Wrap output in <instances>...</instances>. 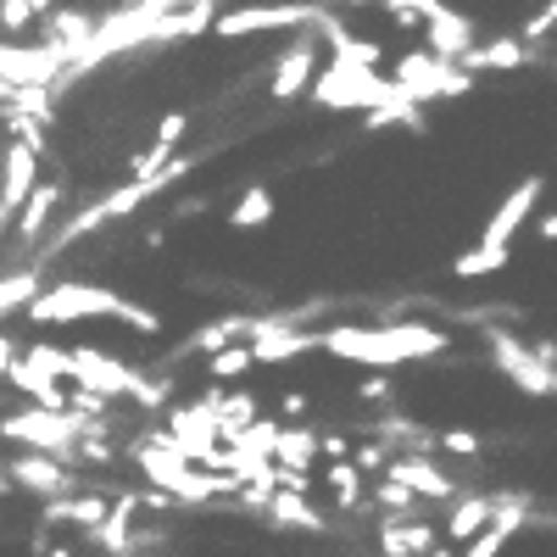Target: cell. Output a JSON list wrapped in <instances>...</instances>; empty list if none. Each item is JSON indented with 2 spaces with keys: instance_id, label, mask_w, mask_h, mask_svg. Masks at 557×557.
<instances>
[{
  "instance_id": "cell-34",
  "label": "cell",
  "mask_w": 557,
  "mask_h": 557,
  "mask_svg": "<svg viewBox=\"0 0 557 557\" xmlns=\"http://www.w3.org/2000/svg\"><path fill=\"white\" fill-rule=\"evenodd\" d=\"M541 240H557V212H546V218H541Z\"/></svg>"
},
{
  "instance_id": "cell-31",
  "label": "cell",
  "mask_w": 557,
  "mask_h": 557,
  "mask_svg": "<svg viewBox=\"0 0 557 557\" xmlns=\"http://www.w3.org/2000/svg\"><path fill=\"white\" fill-rule=\"evenodd\" d=\"M441 446H446L451 457H474V451H480V435H474V430H446Z\"/></svg>"
},
{
  "instance_id": "cell-22",
  "label": "cell",
  "mask_w": 557,
  "mask_h": 557,
  "mask_svg": "<svg viewBox=\"0 0 557 557\" xmlns=\"http://www.w3.org/2000/svg\"><path fill=\"white\" fill-rule=\"evenodd\" d=\"M207 407H212V418H218V435H240L246 424H251V418H257V396H207Z\"/></svg>"
},
{
  "instance_id": "cell-25",
  "label": "cell",
  "mask_w": 557,
  "mask_h": 557,
  "mask_svg": "<svg viewBox=\"0 0 557 557\" xmlns=\"http://www.w3.org/2000/svg\"><path fill=\"white\" fill-rule=\"evenodd\" d=\"M51 207H57V184H45V190H28V207H23V235H39L45 228V218H51Z\"/></svg>"
},
{
  "instance_id": "cell-14",
  "label": "cell",
  "mask_w": 557,
  "mask_h": 557,
  "mask_svg": "<svg viewBox=\"0 0 557 557\" xmlns=\"http://www.w3.org/2000/svg\"><path fill=\"white\" fill-rule=\"evenodd\" d=\"M457 62L469 67L474 78H480V73H513V67L530 62V45H524V39H491V45H469Z\"/></svg>"
},
{
  "instance_id": "cell-15",
  "label": "cell",
  "mask_w": 557,
  "mask_h": 557,
  "mask_svg": "<svg viewBox=\"0 0 557 557\" xmlns=\"http://www.w3.org/2000/svg\"><path fill=\"white\" fill-rule=\"evenodd\" d=\"M301 351H318V335L285 330V323H257V346H251L257 362H290Z\"/></svg>"
},
{
  "instance_id": "cell-11",
  "label": "cell",
  "mask_w": 557,
  "mask_h": 557,
  "mask_svg": "<svg viewBox=\"0 0 557 557\" xmlns=\"http://www.w3.org/2000/svg\"><path fill=\"white\" fill-rule=\"evenodd\" d=\"M34 173H39V146H34V134H23L17 146L7 151V184H0V218H12L28 190H34Z\"/></svg>"
},
{
  "instance_id": "cell-10",
  "label": "cell",
  "mask_w": 557,
  "mask_h": 557,
  "mask_svg": "<svg viewBox=\"0 0 557 557\" xmlns=\"http://www.w3.org/2000/svg\"><path fill=\"white\" fill-rule=\"evenodd\" d=\"M23 491H34V496H67L73 491V469L57 457V451H28V457H17L12 469H7Z\"/></svg>"
},
{
  "instance_id": "cell-8",
  "label": "cell",
  "mask_w": 557,
  "mask_h": 557,
  "mask_svg": "<svg viewBox=\"0 0 557 557\" xmlns=\"http://www.w3.org/2000/svg\"><path fill=\"white\" fill-rule=\"evenodd\" d=\"M307 17H318L312 0H301V7H240V12L212 17V28H218V39H240V34H262V28H296Z\"/></svg>"
},
{
  "instance_id": "cell-29",
  "label": "cell",
  "mask_w": 557,
  "mask_h": 557,
  "mask_svg": "<svg viewBox=\"0 0 557 557\" xmlns=\"http://www.w3.org/2000/svg\"><path fill=\"white\" fill-rule=\"evenodd\" d=\"M552 28H557V0H546V12H535V17L524 23V34H519V39H524V45H541Z\"/></svg>"
},
{
  "instance_id": "cell-12",
  "label": "cell",
  "mask_w": 557,
  "mask_h": 557,
  "mask_svg": "<svg viewBox=\"0 0 557 557\" xmlns=\"http://www.w3.org/2000/svg\"><path fill=\"white\" fill-rule=\"evenodd\" d=\"M424 34H430V57H446V62H457L474 45V23L462 17V12H446L441 0L424 12Z\"/></svg>"
},
{
  "instance_id": "cell-24",
  "label": "cell",
  "mask_w": 557,
  "mask_h": 557,
  "mask_svg": "<svg viewBox=\"0 0 557 557\" xmlns=\"http://www.w3.org/2000/svg\"><path fill=\"white\" fill-rule=\"evenodd\" d=\"M507 262H513V251H496V246H474V251H462L457 257V278H480V273H502Z\"/></svg>"
},
{
  "instance_id": "cell-16",
  "label": "cell",
  "mask_w": 557,
  "mask_h": 557,
  "mask_svg": "<svg viewBox=\"0 0 557 557\" xmlns=\"http://www.w3.org/2000/svg\"><path fill=\"white\" fill-rule=\"evenodd\" d=\"M391 480H401L412 496H430V502H446V496H457V485L435 469V462H424V457H401V462H391Z\"/></svg>"
},
{
  "instance_id": "cell-17",
  "label": "cell",
  "mask_w": 557,
  "mask_h": 557,
  "mask_svg": "<svg viewBox=\"0 0 557 557\" xmlns=\"http://www.w3.org/2000/svg\"><path fill=\"white\" fill-rule=\"evenodd\" d=\"M307 84H312V39H301L296 51H285V62H278L273 78H268V96L273 101H290V96H301Z\"/></svg>"
},
{
  "instance_id": "cell-36",
  "label": "cell",
  "mask_w": 557,
  "mask_h": 557,
  "mask_svg": "<svg viewBox=\"0 0 557 557\" xmlns=\"http://www.w3.org/2000/svg\"><path fill=\"white\" fill-rule=\"evenodd\" d=\"M112 557H134V546H123V552H112Z\"/></svg>"
},
{
  "instance_id": "cell-7",
  "label": "cell",
  "mask_w": 557,
  "mask_h": 557,
  "mask_svg": "<svg viewBox=\"0 0 557 557\" xmlns=\"http://www.w3.org/2000/svg\"><path fill=\"white\" fill-rule=\"evenodd\" d=\"M546 196V178L541 173H530V178H519L513 190H507V201L496 207V218L485 223V235H480V246H496V251H513V235L524 228V218L535 212V201Z\"/></svg>"
},
{
  "instance_id": "cell-26",
  "label": "cell",
  "mask_w": 557,
  "mask_h": 557,
  "mask_svg": "<svg viewBox=\"0 0 557 557\" xmlns=\"http://www.w3.org/2000/svg\"><path fill=\"white\" fill-rule=\"evenodd\" d=\"M257 357H251V346H218V357H212V380H235V374H246Z\"/></svg>"
},
{
  "instance_id": "cell-13",
  "label": "cell",
  "mask_w": 557,
  "mask_h": 557,
  "mask_svg": "<svg viewBox=\"0 0 557 557\" xmlns=\"http://www.w3.org/2000/svg\"><path fill=\"white\" fill-rule=\"evenodd\" d=\"M430 546H441V530H435V524L396 519V513L380 524V552H385V557H424Z\"/></svg>"
},
{
  "instance_id": "cell-28",
  "label": "cell",
  "mask_w": 557,
  "mask_h": 557,
  "mask_svg": "<svg viewBox=\"0 0 557 557\" xmlns=\"http://www.w3.org/2000/svg\"><path fill=\"white\" fill-rule=\"evenodd\" d=\"M184 134H190V117H184V112H168V117L157 123V151H173Z\"/></svg>"
},
{
  "instance_id": "cell-23",
  "label": "cell",
  "mask_w": 557,
  "mask_h": 557,
  "mask_svg": "<svg viewBox=\"0 0 557 557\" xmlns=\"http://www.w3.org/2000/svg\"><path fill=\"white\" fill-rule=\"evenodd\" d=\"M273 218V196L262 190V184H251V190L235 201V212H228V228H262Z\"/></svg>"
},
{
  "instance_id": "cell-20",
  "label": "cell",
  "mask_w": 557,
  "mask_h": 557,
  "mask_svg": "<svg viewBox=\"0 0 557 557\" xmlns=\"http://www.w3.org/2000/svg\"><path fill=\"white\" fill-rule=\"evenodd\" d=\"M491 513H496V502L491 496H469V502H457L451 513H446V541H469V535H480L485 524H491Z\"/></svg>"
},
{
  "instance_id": "cell-32",
  "label": "cell",
  "mask_w": 557,
  "mask_h": 557,
  "mask_svg": "<svg viewBox=\"0 0 557 557\" xmlns=\"http://www.w3.org/2000/svg\"><path fill=\"white\" fill-rule=\"evenodd\" d=\"M12 362H17V346H12V335H0V374H12Z\"/></svg>"
},
{
  "instance_id": "cell-18",
  "label": "cell",
  "mask_w": 557,
  "mask_h": 557,
  "mask_svg": "<svg viewBox=\"0 0 557 557\" xmlns=\"http://www.w3.org/2000/svg\"><path fill=\"white\" fill-rule=\"evenodd\" d=\"M268 519L273 524H296V530H330V519L307 502V491H273L268 496Z\"/></svg>"
},
{
  "instance_id": "cell-3",
  "label": "cell",
  "mask_w": 557,
  "mask_h": 557,
  "mask_svg": "<svg viewBox=\"0 0 557 557\" xmlns=\"http://www.w3.org/2000/svg\"><path fill=\"white\" fill-rule=\"evenodd\" d=\"M84 430H89V412H78V407H34L17 418H0V441L28 446V451H57V457L73 441H84Z\"/></svg>"
},
{
  "instance_id": "cell-35",
  "label": "cell",
  "mask_w": 557,
  "mask_h": 557,
  "mask_svg": "<svg viewBox=\"0 0 557 557\" xmlns=\"http://www.w3.org/2000/svg\"><path fill=\"white\" fill-rule=\"evenodd\" d=\"M424 557H457V552H451V541H446V546H430Z\"/></svg>"
},
{
  "instance_id": "cell-1",
  "label": "cell",
  "mask_w": 557,
  "mask_h": 557,
  "mask_svg": "<svg viewBox=\"0 0 557 557\" xmlns=\"http://www.w3.org/2000/svg\"><path fill=\"white\" fill-rule=\"evenodd\" d=\"M318 346L330 357L362 362V368H396V362H418V357H441L446 335L430 323H385V330H323Z\"/></svg>"
},
{
  "instance_id": "cell-2",
  "label": "cell",
  "mask_w": 557,
  "mask_h": 557,
  "mask_svg": "<svg viewBox=\"0 0 557 557\" xmlns=\"http://www.w3.org/2000/svg\"><path fill=\"white\" fill-rule=\"evenodd\" d=\"M28 318L34 323H73V318H117V323H134V330L157 335L162 318L146 312L139 301L117 296V290H101V285H57V290H39L28 301Z\"/></svg>"
},
{
  "instance_id": "cell-5",
  "label": "cell",
  "mask_w": 557,
  "mask_h": 557,
  "mask_svg": "<svg viewBox=\"0 0 557 557\" xmlns=\"http://www.w3.org/2000/svg\"><path fill=\"white\" fill-rule=\"evenodd\" d=\"M67 380H78L84 391H96V396H139L146 407H157V401H162V391H157L151 380H139L134 368L112 362L107 351H89V346L67 351Z\"/></svg>"
},
{
  "instance_id": "cell-21",
  "label": "cell",
  "mask_w": 557,
  "mask_h": 557,
  "mask_svg": "<svg viewBox=\"0 0 557 557\" xmlns=\"http://www.w3.org/2000/svg\"><path fill=\"white\" fill-rule=\"evenodd\" d=\"M312 451H318L312 430H285V424H278V441H273L278 469H312Z\"/></svg>"
},
{
  "instance_id": "cell-33",
  "label": "cell",
  "mask_w": 557,
  "mask_h": 557,
  "mask_svg": "<svg viewBox=\"0 0 557 557\" xmlns=\"http://www.w3.org/2000/svg\"><path fill=\"white\" fill-rule=\"evenodd\" d=\"M380 462H385V451H374V446L357 451V469H380Z\"/></svg>"
},
{
  "instance_id": "cell-4",
  "label": "cell",
  "mask_w": 557,
  "mask_h": 557,
  "mask_svg": "<svg viewBox=\"0 0 557 557\" xmlns=\"http://www.w3.org/2000/svg\"><path fill=\"white\" fill-rule=\"evenodd\" d=\"M307 89H312V101H318V107H330V112H357V107L368 112V107H380L385 96H396V84H391V78H380L374 67L341 62V57L323 67Z\"/></svg>"
},
{
  "instance_id": "cell-30",
  "label": "cell",
  "mask_w": 557,
  "mask_h": 557,
  "mask_svg": "<svg viewBox=\"0 0 557 557\" xmlns=\"http://www.w3.org/2000/svg\"><path fill=\"white\" fill-rule=\"evenodd\" d=\"M380 507H385V513H407V507H412V491H407L401 480H385V485H380Z\"/></svg>"
},
{
  "instance_id": "cell-9",
  "label": "cell",
  "mask_w": 557,
  "mask_h": 557,
  "mask_svg": "<svg viewBox=\"0 0 557 557\" xmlns=\"http://www.w3.org/2000/svg\"><path fill=\"white\" fill-rule=\"evenodd\" d=\"M524 519H530V502H524V496H502L496 513H491V524H485L480 535H469V546H462L457 557H502L507 541L524 530Z\"/></svg>"
},
{
  "instance_id": "cell-27",
  "label": "cell",
  "mask_w": 557,
  "mask_h": 557,
  "mask_svg": "<svg viewBox=\"0 0 557 557\" xmlns=\"http://www.w3.org/2000/svg\"><path fill=\"white\" fill-rule=\"evenodd\" d=\"M330 485H335V496H341L346 507H357V502H362V474L351 469V462H341V457L330 462Z\"/></svg>"
},
{
  "instance_id": "cell-19",
  "label": "cell",
  "mask_w": 557,
  "mask_h": 557,
  "mask_svg": "<svg viewBox=\"0 0 557 557\" xmlns=\"http://www.w3.org/2000/svg\"><path fill=\"white\" fill-rule=\"evenodd\" d=\"M134 513H139V496L128 491V496H117V502L107 507V519H101L96 530H89V541H96L107 557H112V552H123V546H128V519H134Z\"/></svg>"
},
{
  "instance_id": "cell-6",
  "label": "cell",
  "mask_w": 557,
  "mask_h": 557,
  "mask_svg": "<svg viewBox=\"0 0 557 557\" xmlns=\"http://www.w3.org/2000/svg\"><path fill=\"white\" fill-rule=\"evenodd\" d=\"M391 84L401 89V96H412V101H441V96H469L474 73L462 67V62L418 51V57H401V67L391 73Z\"/></svg>"
}]
</instances>
